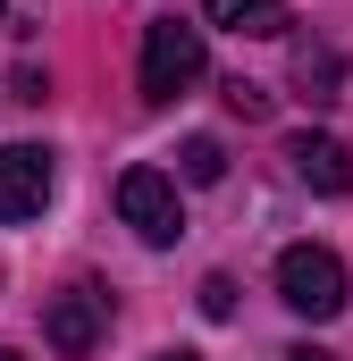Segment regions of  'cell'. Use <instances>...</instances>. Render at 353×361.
<instances>
[{"mask_svg": "<svg viewBox=\"0 0 353 361\" xmlns=\"http://www.w3.org/2000/svg\"><path fill=\"white\" fill-rule=\"evenodd\" d=\"M118 219H126L143 244H176V235H185L176 177H169V169H126V177H118Z\"/></svg>", "mask_w": 353, "mask_h": 361, "instance_id": "cell-3", "label": "cell"}, {"mask_svg": "<svg viewBox=\"0 0 353 361\" xmlns=\"http://www.w3.org/2000/svg\"><path fill=\"white\" fill-rule=\"evenodd\" d=\"M202 17L210 25H227V34H253V42H269V34H286L294 17H286V0H202Z\"/></svg>", "mask_w": 353, "mask_h": 361, "instance_id": "cell-7", "label": "cell"}, {"mask_svg": "<svg viewBox=\"0 0 353 361\" xmlns=\"http://www.w3.org/2000/svg\"><path fill=\"white\" fill-rule=\"evenodd\" d=\"M286 160H294V177L311 185V193H328V202L353 193V152L337 143V135H294V143H286Z\"/></svg>", "mask_w": 353, "mask_h": 361, "instance_id": "cell-6", "label": "cell"}, {"mask_svg": "<svg viewBox=\"0 0 353 361\" xmlns=\"http://www.w3.org/2000/svg\"><path fill=\"white\" fill-rule=\"evenodd\" d=\"M210 51H202V25L185 17H152L143 25V101H176L185 85H202Z\"/></svg>", "mask_w": 353, "mask_h": 361, "instance_id": "cell-1", "label": "cell"}, {"mask_svg": "<svg viewBox=\"0 0 353 361\" xmlns=\"http://www.w3.org/2000/svg\"><path fill=\"white\" fill-rule=\"evenodd\" d=\"M227 101H236V109H244V118H261V109H269V92H261V85H244V76H236V85H227Z\"/></svg>", "mask_w": 353, "mask_h": 361, "instance_id": "cell-11", "label": "cell"}, {"mask_svg": "<svg viewBox=\"0 0 353 361\" xmlns=\"http://www.w3.org/2000/svg\"><path fill=\"white\" fill-rule=\"evenodd\" d=\"M0 8H8V0H0Z\"/></svg>", "mask_w": 353, "mask_h": 361, "instance_id": "cell-15", "label": "cell"}, {"mask_svg": "<svg viewBox=\"0 0 353 361\" xmlns=\"http://www.w3.org/2000/svg\"><path fill=\"white\" fill-rule=\"evenodd\" d=\"M152 361H202V353H185V345H169V353H152Z\"/></svg>", "mask_w": 353, "mask_h": 361, "instance_id": "cell-13", "label": "cell"}, {"mask_svg": "<svg viewBox=\"0 0 353 361\" xmlns=\"http://www.w3.org/2000/svg\"><path fill=\"white\" fill-rule=\"evenodd\" d=\"M0 361H17V353H8V345H0Z\"/></svg>", "mask_w": 353, "mask_h": 361, "instance_id": "cell-14", "label": "cell"}, {"mask_svg": "<svg viewBox=\"0 0 353 361\" xmlns=\"http://www.w3.org/2000/svg\"><path fill=\"white\" fill-rule=\"evenodd\" d=\"M286 361H337V353H320V345H294V353H286Z\"/></svg>", "mask_w": 353, "mask_h": 361, "instance_id": "cell-12", "label": "cell"}, {"mask_svg": "<svg viewBox=\"0 0 353 361\" xmlns=\"http://www.w3.org/2000/svg\"><path fill=\"white\" fill-rule=\"evenodd\" d=\"M176 177H185V185H219V177H227V152H219V135H185V152H176Z\"/></svg>", "mask_w": 353, "mask_h": 361, "instance_id": "cell-8", "label": "cell"}, {"mask_svg": "<svg viewBox=\"0 0 353 361\" xmlns=\"http://www.w3.org/2000/svg\"><path fill=\"white\" fill-rule=\"evenodd\" d=\"M294 85L311 92V101H337V51L303 42V51H294Z\"/></svg>", "mask_w": 353, "mask_h": 361, "instance_id": "cell-9", "label": "cell"}, {"mask_svg": "<svg viewBox=\"0 0 353 361\" xmlns=\"http://www.w3.org/2000/svg\"><path fill=\"white\" fill-rule=\"evenodd\" d=\"M42 202H51V152L8 143V152H0V219H8V227H17V219H42Z\"/></svg>", "mask_w": 353, "mask_h": 361, "instance_id": "cell-5", "label": "cell"}, {"mask_svg": "<svg viewBox=\"0 0 353 361\" xmlns=\"http://www.w3.org/2000/svg\"><path fill=\"white\" fill-rule=\"evenodd\" d=\"M202 311L227 319V311H236V286H227V277H202Z\"/></svg>", "mask_w": 353, "mask_h": 361, "instance_id": "cell-10", "label": "cell"}, {"mask_svg": "<svg viewBox=\"0 0 353 361\" xmlns=\"http://www.w3.org/2000/svg\"><path fill=\"white\" fill-rule=\"evenodd\" d=\"M42 336H51V353H59V361H85L92 345L109 336V294H101V286H68V294H51Z\"/></svg>", "mask_w": 353, "mask_h": 361, "instance_id": "cell-4", "label": "cell"}, {"mask_svg": "<svg viewBox=\"0 0 353 361\" xmlns=\"http://www.w3.org/2000/svg\"><path fill=\"white\" fill-rule=\"evenodd\" d=\"M277 302L303 319H337L345 311V261L328 244H286L277 252Z\"/></svg>", "mask_w": 353, "mask_h": 361, "instance_id": "cell-2", "label": "cell"}]
</instances>
